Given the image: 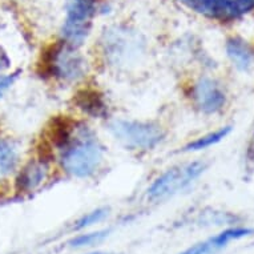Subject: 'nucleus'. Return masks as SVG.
Here are the masks:
<instances>
[{
  "label": "nucleus",
  "instance_id": "nucleus-3",
  "mask_svg": "<svg viewBox=\"0 0 254 254\" xmlns=\"http://www.w3.org/2000/svg\"><path fill=\"white\" fill-rule=\"evenodd\" d=\"M205 171V164L200 161L171 168L161 175L148 189L150 200H163L189 187Z\"/></svg>",
  "mask_w": 254,
  "mask_h": 254
},
{
  "label": "nucleus",
  "instance_id": "nucleus-16",
  "mask_svg": "<svg viewBox=\"0 0 254 254\" xmlns=\"http://www.w3.org/2000/svg\"><path fill=\"white\" fill-rule=\"evenodd\" d=\"M11 68V58L8 52L4 50V47L0 46V73H4Z\"/></svg>",
  "mask_w": 254,
  "mask_h": 254
},
{
  "label": "nucleus",
  "instance_id": "nucleus-14",
  "mask_svg": "<svg viewBox=\"0 0 254 254\" xmlns=\"http://www.w3.org/2000/svg\"><path fill=\"white\" fill-rule=\"evenodd\" d=\"M107 236V232H97V233H89V234H83L76 237L75 240H72L71 245L75 248H81V246H91L93 244L100 242L103 238Z\"/></svg>",
  "mask_w": 254,
  "mask_h": 254
},
{
  "label": "nucleus",
  "instance_id": "nucleus-2",
  "mask_svg": "<svg viewBox=\"0 0 254 254\" xmlns=\"http://www.w3.org/2000/svg\"><path fill=\"white\" fill-rule=\"evenodd\" d=\"M115 137L130 149L148 150L161 142L163 129L152 123L132 120H115L109 125Z\"/></svg>",
  "mask_w": 254,
  "mask_h": 254
},
{
  "label": "nucleus",
  "instance_id": "nucleus-10",
  "mask_svg": "<svg viewBox=\"0 0 254 254\" xmlns=\"http://www.w3.org/2000/svg\"><path fill=\"white\" fill-rule=\"evenodd\" d=\"M20 152L12 138L0 136V179H7L16 172Z\"/></svg>",
  "mask_w": 254,
  "mask_h": 254
},
{
  "label": "nucleus",
  "instance_id": "nucleus-12",
  "mask_svg": "<svg viewBox=\"0 0 254 254\" xmlns=\"http://www.w3.org/2000/svg\"><path fill=\"white\" fill-rule=\"evenodd\" d=\"M230 132V127H226V128H222L220 130H216L213 133H209L206 136H202V137L197 138L196 141L190 142L189 145L187 146V150H201L205 149V148H209V146L214 145L217 142H220L224 137H226Z\"/></svg>",
  "mask_w": 254,
  "mask_h": 254
},
{
  "label": "nucleus",
  "instance_id": "nucleus-7",
  "mask_svg": "<svg viewBox=\"0 0 254 254\" xmlns=\"http://www.w3.org/2000/svg\"><path fill=\"white\" fill-rule=\"evenodd\" d=\"M196 107L204 113L218 112L225 104V95L216 81L202 77L194 84L192 91Z\"/></svg>",
  "mask_w": 254,
  "mask_h": 254
},
{
  "label": "nucleus",
  "instance_id": "nucleus-4",
  "mask_svg": "<svg viewBox=\"0 0 254 254\" xmlns=\"http://www.w3.org/2000/svg\"><path fill=\"white\" fill-rule=\"evenodd\" d=\"M95 13L93 0H71L67 7V19L63 25L65 42L76 47L84 42L89 32L91 17Z\"/></svg>",
  "mask_w": 254,
  "mask_h": 254
},
{
  "label": "nucleus",
  "instance_id": "nucleus-13",
  "mask_svg": "<svg viewBox=\"0 0 254 254\" xmlns=\"http://www.w3.org/2000/svg\"><path fill=\"white\" fill-rule=\"evenodd\" d=\"M107 214H108V210H107V209H96V210H93V212H91L89 214H87V216H84L83 218L77 222L76 229H84V228H88V226L93 225V224H97V222H100L101 220H104Z\"/></svg>",
  "mask_w": 254,
  "mask_h": 254
},
{
  "label": "nucleus",
  "instance_id": "nucleus-5",
  "mask_svg": "<svg viewBox=\"0 0 254 254\" xmlns=\"http://www.w3.org/2000/svg\"><path fill=\"white\" fill-rule=\"evenodd\" d=\"M189 8L218 20H232L254 8V0H180Z\"/></svg>",
  "mask_w": 254,
  "mask_h": 254
},
{
  "label": "nucleus",
  "instance_id": "nucleus-8",
  "mask_svg": "<svg viewBox=\"0 0 254 254\" xmlns=\"http://www.w3.org/2000/svg\"><path fill=\"white\" fill-rule=\"evenodd\" d=\"M48 175V165L44 160H34L23 167L17 176L16 185L20 192H32L40 187Z\"/></svg>",
  "mask_w": 254,
  "mask_h": 254
},
{
  "label": "nucleus",
  "instance_id": "nucleus-15",
  "mask_svg": "<svg viewBox=\"0 0 254 254\" xmlns=\"http://www.w3.org/2000/svg\"><path fill=\"white\" fill-rule=\"evenodd\" d=\"M16 75H5V73H0V99L4 96L8 92V89L13 85L16 81Z\"/></svg>",
  "mask_w": 254,
  "mask_h": 254
},
{
  "label": "nucleus",
  "instance_id": "nucleus-1",
  "mask_svg": "<svg viewBox=\"0 0 254 254\" xmlns=\"http://www.w3.org/2000/svg\"><path fill=\"white\" fill-rule=\"evenodd\" d=\"M62 145V165L64 171L79 179L95 175L104 157V149L87 127H80L75 133L64 134Z\"/></svg>",
  "mask_w": 254,
  "mask_h": 254
},
{
  "label": "nucleus",
  "instance_id": "nucleus-11",
  "mask_svg": "<svg viewBox=\"0 0 254 254\" xmlns=\"http://www.w3.org/2000/svg\"><path fill=\"white\" fill-rule=\"evenodd\" d=\"M226 52L230 60L234 63V65L242 71L248 69L253 62V54L249 46L240 39H230L226 44Z\"/></svg>",
  "mask_w": 254,
  "mask_h": 254
},
{
  "label": "nucleus",
  "instance_id": "nucleus-9",
  "mask_svg": "<svg viewBox=\"0 0 254 254\" xmlns=\"http://www.w3.org/2000/svg\"><path fill=\"white\" fill-rule=\"evenodd\" d=\"M252 232H253L252 229H244V228L228 229L218 234V236H216V237L210 238L208 241L201 242V244H197V245L189 248V249L185 250L181 254H212L217 252V250H220L221 248H224L228 242L244 237V236H248Z\"/></svg>",
  "mask_w": 254,
  "mask_h": 254
},
{
  "label": "nucleus",
  "instance_id": "nucleus-6",
  "mask_svg": "<svg viewBox=\"0 0 254 254\" xmlns=\"http://www.w3.org/2000/svg\"><path fill=\"white\" fill-rule=\"evenodd\" d=\"M51 68L55 76L65 81H73L81 77L84 73V59L77 54L76 47L65 44L52 56Z\"/></svg>",
  "mask_w": 254,
  "mask_h": 254
}]
</instances>
